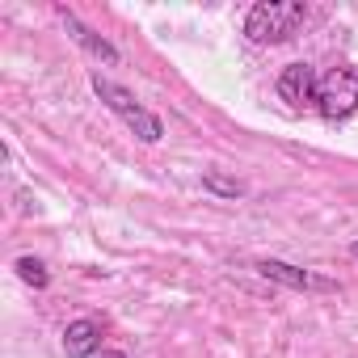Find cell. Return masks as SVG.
<instances>
[{"label":"cell","mask_w":358,"mask_h":358,"mask_svg":"<svg viewBox=\"0 0 358 358\" xmlns=\"http://www.w3.org/2000/svg\"><path fill=\"white\" fill-rule=\"evenodd\" d=\"M316 110L324 122H345L358 110V72L354 68H333L320 76L316 89Z\"/></svg>","instance_id":"cell-3"},{"label":"cell","mask_w":358,"mask_h":358,"mask_svg":"<svg viewBox=\"0 0 358 358\" xmlns=\"http://www.w3.org/2000/svg\"><path fill=\"white\" fill-rule=\"evenodd\" d=\"M350 257H354V262H358V241H354V245H350Z\"/></svg>","instance_id":"cell-11"},{"label":"cell","mask_w":358,"mask_h":358,"mask_svg":"<svg viewBox=\"0 0 358 358\" xmlns=\"http://www.w3.org/2000/svg\"><path fill=\"white\" fill-rule=\"evenodd\" d=\"M13 270H17V278H22V282H30L34 291H47V282H51V274H47V266H43L38 257H17V262H13Z\"/></svg>","instance_id":"cell-8"},{"label":"cell","mask_w":358,"mask_h":358,"mask_svg":"<svg viewBox=\"0 0 358 358\" xmlns=\"http://www.w3.org/2000/svg\"><path fill=\"white\" fill-rule=\"evenodd\" d=\"M316 89H320V76L312 64H287L278 72V97L291 106V110H303V106H316Z\"/></svg>","instance_id":"cell-5"},{"label":"cell","mask_w":358,"mask_h":358,"mask_svg":"<svg viewBox=\"0 0 358 358\" xmlns=\"http://www.w3.org/2000/svg\"><path fill=\"white\" fill-rule=\"evenodd\" d=\"M303 17H308V9L299 0H262V5H253L249 17H245V34L257 47H278L299 30Z\"/></svg>","instance_id":"cell-2"},{"label":"cell","mask_w":358,"mask_h":358,"mask_svg":"<svg viewBox=\"0 0 358 358\" xmlns=\"http://www.w3.org/2000/svg\"><path fill=\"white\" fill-rule=\"evenodd\" d=\"M203 190L224 194V199H241V194H245V186L232 182V177H224V173H207V177H203Z\"/></svg>","instance_id":"cell-9"},{"label":"cell","mask_w":358,"mask_h":358,"mask_svg":"<svg viewBox=\"0 0 358 358\" xmlns=\"http://www.w3.org/2000/svg\"><path fill=\"white\" fill-rule=\"evenodd\" d=\"M93 93L110 106V114H118V118H122V127H127L139 143H160V135H164L160 114H152V110H148L131 89H122V85H114L110 76L93 72Z\"/></svg>","instance_id":"cell-1"},{"label":"cell","mask_w":358,"mask_h":358,"mask_svg":"<svg viewBox=\"0 0 358 358\" xmlns=\"http://www.w3.org/2000/svg\"><path fill=\"white\" fill-rule=\"evenodd\" d=\"M64 354L68 358H93V354H101V324L97 320H72L64 329Z\"/></svg>","instance_id":"cell-7"},{"label":"cell","mask_w":358,"mask_h":358,"mask_svg":"<svg viewBox=\"0 0 358 358\" xmlns=\"http://www.w3.org/2000/svg\"><path fill=\"white\" fill-rule=\"evenodd\" d=\"M253 270L278 287H291V291H341L337 278H324L316 270H303V266H291V262H278V257H262L253 262Z\"/></svg>","instance_id":"cell-4"},{"label":"cell","mask_w":358,"mask_h":358,"mask_svg":"<svg viewBox=\"0 0 358 358\" xmlns=\"http://www.w3.org/2000/svg\"><path fill=\"white\" fill-rule=\"evenodd\" d=\"M97 358H127V354H122V350H101Z\"/></svg>","instance_id":"cell-10"},{"label":"cell","mask_w":358,"mask_h":358,"mask_svg":"<svg viewBox=\"0 0 358 358\" xmlns=\"http://www.w3.org/2000/svg\"><path fill=\"white\" fill-rule=\"evenodd\" d=\"M59 17H64V26H68V34H72V38H76V43H80V47H85V51L93 55V59H106V64H118V59H122L114 43H106L101 34H93V30H89V26H85V22L76 17V13H68L64 5H59Z\"/></svg>","instance_id":"cell-6"}]
</instances>
